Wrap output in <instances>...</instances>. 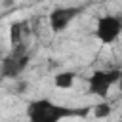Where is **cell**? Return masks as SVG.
<instances>
[{
    "instance_id": "cell-5",
    "label": "cell",
    "mask_w": 122,
    "mask_h": 122,
    "mask_svg": "<svg viewBox=\"0 0 122 122\" xmlns=\"http://www.w3.org/2000/svg\"><path fill=\"white\" fill-rule=\"evenodd\" d=\"M82 13V8H76V6H61V8H55L51 13H50V27L53 32H61L65 30L72 19H76L78 15Z\"/></svg>"
},
{
    "instance_id": "cell-2",
    "label": "cell",
    "mask_w": 122,
    "mask_h": 122,
    "mask_svg": "<svg viewBox=\"0 0 122 122\" xmlns=\"http://www.w3.org/2000/svg\"><path fill=\"white\" fill-rule=\"evenodd\" d=\"M27 65H29V51H27L25 42H19V44L11 46L10 55H6L2 59L0 72L4 78H17L27 69Z\"/></svg>"
},
{
    "instance_id": "cell-9",
    "label": "cell",
    "mask_w": 122,
    "mask_h": 122,
    "mask_svg": "<svg viewBox=\"0 0 122 122\" xmlns=\"http://www.w3.org/2000/svg\"><path fill=\"white\" fill-rule=\"evenodd\" d=\"M27 86H29V84H27L25 80H23V82H19V84H17V88H15V93H23V92L27 90Z\"/></svg>"
},
{
    "instance_id": "cell-7",
    "label": "cell",
    "mask_w": 122,
    "mask_h": 122,
    "mask_svg": "<svg viewBox=\"0 0 122 122\" xmlns=\"http://www.w3.org/2000/svg\"><path fill=\"white\" fill-rule=\"evenodd\" d=\"M23 29H25V23H21V21L11 23V27H10V42H11V46L23 42V40H21V36H23Z\"/></svg>"
},
{
    "instance_id": "cell-1",
    "label": "cell",
    "mask_w": 122,
    "mask_h": 122,
    "mask_svg": "<svg viewBox=\"0 0 122 122\" xmlns=\"http://www.w3.org/2000/svg\"><path fill=\"white\" fill-rule=\"evenodd\" d=\"M88 109H67L50 99H34L27 105V116L32 122H59L71 116H86Z\"/></svg>"
},
{
    "instance_id": "cell-3",
    "label": "cell",
    "mask_w": 122,
    "mask_h": 122,
    "mask_svg": "<svg viewBox=\"0 0 122 122\" xmlns=\"http://www.w3.org/2000/svg\"><path fill=\"white\" fill-rule=\"evenodd\" d=\"M122 32V19L118 15H101L97 19L95 36L101 44H112Z\"/></svg>"
},
{
    "instance_id": "cell-6",
    "label": "cell",
    "mask_w": 122,
    "mask_h": 122,
    "mask_svg": "<svg viewBox=\"0 0 122 122\" xmlns=\"http://www.w3.org/2000/svg\"><path fill=\"white\" fill-rule=\"evenodd\" d=\"M74 72H71V71H63V72H57L55 74V78H53V84H55V88H61V90H67V88H72V84H74Z\"/></svg>"
},
{
    "instance_id": "cell-8",
    "label": "cell",
    "mask_w": 122,
    "mask_h": 122,
    "mask_svg": "<svg viewBox=\"0 0 122 122\" xmlns=\"http://www.w3.org/2000/svg\"><path fill=\"white\" fill-rule=\"evenodd\" d=\"M111 112H112V107L107 101L93 107V116H97V118H107V116H111Z\"/></svg>"
},
{
    "instance_id": "cell-4",
    "label": "cell",
    "mask_w": 122,
    "mask_h": 122,
    "mask_svg": "<svg viewBox=\"0 0 122 122\" xmlns=\"http://www.w3.org/2000/svg\"><path fill=\"white\" fill-rule=\"evenodd\" d=\"M120 71L118 69H111V71H95L90 76V93L99 95V97H107L109 90L116 84Z\"/></svg>"
},
{
    "instance_id": "cell-10",
    "label": "cell",
    "mask_w": 122,
    "mask_h": 122,
    "mask_svg": "<svg viewBox=\"0 0 122 122\" xmlns=\"http://www.w3.org/2000/svg\"><path fill=\"white\" fill-rule=\"evenodd\" d=\"M116 86H118V90L122 92V71H120V74H118V80H116Z\"/></svg>"
}]
</instances>
